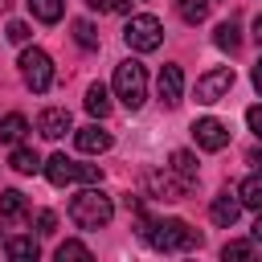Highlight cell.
I'll return each mask as SVG.
<instances>
[{
	"instance_id": "6da1fadb",
	"label": "cell",
	"mask_w": 262,
	"mask_h": 262,
	"mask_svg": "<svg viewBox=\"0 0 262 262\" xmlns=\"http://www.w3.org/2000/svg\"><path fill=\"white\" fill-rule=\"evenodd\" d=\"M139 233H143V242H151V246L164 250V254L201 246V233H196L188 221H180V217H168V221H147V217H139Z\"/></svg>"
},
{
	"instance_id": "7a4b0ae2",
	"label": "cell",
	"mask_w": 262,
	"mask_h": 262,
	"mask_svg": "<svg viewBox=\"0 0 262 262\" xmlns=\"http://www.w3.org/2000/svg\"><path fill=\"white\" fill-rule=\"evenodd\" d=\"M111 217H115V205H111V196L98 192V188H82V192L70 201V221L82 225V229H102V225H111Z\"/></svg>"
},
{
	"instance_id": "3957f363",
	"label": "cell",
	"mask_w": 262,
	"mask_h": 262,
	"mask_svg": "<svg viewBox=\"0 0 262 262\" xmlns=\"http://www.w3.org/2000/svg\"><path fill=\"white\" fill-rule=\"evenodd\" d=\"M115 98L127 111H139L143 106V98H147V70L135 57H127V61L115 66Z\"/></svg>"
},
{
	"instance_id": "277c9868",
	"label": "cell",
	"mask_w": 262,
	"mask_h": 262,
	"mask_svg": "<svg viewBox=\"0 0 262 262\" xmlns=\"http://www.w3.org/2000/svg\"><path fill=\"white\" fill-rule=\"evenodd\" d=\"M123 41H127L135 53H151V49H160V41H164V25H160L156 16H147V12H139V16L127 20Z\"/></svg>"
},
{
	"instance_id": "5b68a950",
	"label": "cell",
	"mask_w": 262,
	"mask_h": 262,
	"mask_svg": "<svg viewBox=\"0 0 262 262\" xmlns=\"http://www.w3.org/2000/svg\"><path fill=\"white\" fill-rule=\"evenodd\" d=\"M20 74H25V86H29L33 94H45V90L53 86V57L33 45V49L20 53Z\"/></svg>"
},
{
	"instance_id": "8992f818",
	"label": "cell",
	"mask_w": 262,
	"mask_h": 262,
	"mask_svg": "<svg viewBox=\"0 0 262 262\" xmlns=\"http://www.w3.org/2000/svg\"><path fill=\"white\" fill-rule=\"evenodd\" d=\"M233 90V70L229 66H217V70H209V74H201L196 78V102H221L225 94Z\"/></svg>"
},
{
	"instance_id": "52a82bcc",
	"label": "cell",
	"mask_w": 262,
	"mask_h": 262,
	"mask_svg": "<svg viewBox=\"0 0 262 262\" xmlns=\"http://www.w3.org/2000/svg\"><path fill=\"white\" fill-rule=\"evenodd\" d=\"M143 184H147V192H151V196H164V201H180V196H188V188H192V184H188V180H180L172 168H168V172H147V176H143Z\"/></svg>"
},
{
	"instance_id": "ba28073f",
	"label": "cell",
	"mask_w": 262,
	"mask_h": 262,
	"mask_svg": "<svg viewBox=\"0 0 262 262\" xmlns=\"http://www.w3.org/2000/svg\"><path fill=\"white\" fill-rule=\"evenodd\" d=\"M192 139H196V147H205V151H221V147L229 143V127H225L221 119H196V123H192Z\"/></svg>"
},
{
	"instance_id": "9c48e42d",
	"label": "cell",
	"mask_w": 262,
	"mask_h": 262,
	"mask_svg": "<svg viewBox=\"0 0 262 262\" xmlns=\"http://www.w3.org/2000/svg\"><path fill=\"white\" fill-rule=\"evenodd\" d=\"M156 86H160V102L164 106H180V98H184V74H180V66H164Z\"/></svg>"
},
{
	"instance_id": "30bf717a",
	"label": "cell",
	"mask_w": 262,
	"mask_h": 262,
	"mask_svg": "<svg viewBox=\"0 0 262 262\" xmlns=\"http://www.w3.org/2000/svg\"><path fill=\"white\" fill-rule=\"evenodd\" d=\"M74 143H78V151H86V156H102V151L111 147V131H102L98 123H90V127H78V131H74Z\"/></svg>"
},
{
	"instance_id": "8fae6325",
	"label": "cell",
	"mask_w": 262,
	"mask_h": 262,
	"mask_svg": "<svg viewBox=\"0 0 262 262\" xmlns=\"http://www.w3.org/2000/svg\"><path fill=\"white\" fill-rule=\"evenodd\" d=\"M37 131H41L45 139H61V135L70 131V111H66V106L41 111V115H37Z\"/></svg>"
},
{
	"instance_id": "7c38bea8",
	"label": "cell",
	"mask_w": 262,
	"mask_h": 262,
	"mask_svg": "<svg viewBox=\"0 0 262 262\" xmlns=\"http://www.w3.org/2000/svg\"><path fill=\"white\" fill-rule=\"evenodd\" d=\"M41 168H45L49 184H57V188H61V184H74V180H78V164H74L70 156H61V151H53V156H49V160H45Z\"/></svg>"
},
{
	"instance_id": "4fadbf2b",
	"label": "cell",
	"mask_w": 262,
	"mask_h": 262,
	"mask_svg": "<svg viewBox=\"0 0 262 262\" xmlns=\"http://www.w3.org/2000/svg\"><path fill=\"white\" fill-rule=\"evenodd\" d=\"M237 213H242V201L229 196V192H217L213 205H209V217H213V225H221V229H229V225L237 221Z\"/></svg>"
},
{
	"instance_id": "5bb4252c",
	"label": "cell",
	"mask_w": 262,
	"mask_h": 262,
	"mask_svg": "<svg viewBox=\"0 0 262 262\" xmlns=\"http://www.w3.org/2000/svg\"><path fill=\"white\" fill-rule=\"evenodd\" d=\"M29 213V201H25V192H16V188H4L0 192V217L4 221H20Z\"/></svg>"
},
{
	"instance_id": "9a60e30c",
	"label": "cell",
	"mask_w": 262,
	"mask_h": 262,
	"mask_svg": "<svg viewBox=\"0 0 262 262\" xmlns=\"http://www.w3.org/2000/svg\"><path fill=\"white\" fill-rule=\"evenodd\" d=\"M25 131H29V119H25V115L12 111V115L0 119V143H12V147H16V143L25 139Z\"/></svg>"
},
{
	"instance_id": "2e32d148",
	"label": "cell",
	"mask_w": 262,
	"mask_h": 262,
	"mask_svg": "<svg viewBox=\"0 0 262 262\" xmlns=\"http://www.w3.org/2000/svg\"><path fill=\"white\" fill-rule=\"evenodd\" d=\"M86 111H90L94 119H106V115H111V90H106L102 82H94V86L86 90Z\"/></svg>"
},
{
	"instance_id": "e0dca14e",
	"label": "cell",
	"mask_w": 262,
	"mask_h": 262,
	"mask_svg": "<svg viewBox=\"0 0 262 262\" xmlns=\"http://www.w3.org/2000/svg\"><path fill=\"white\" fill-rule=\"evenodd\" d=\"M237 201L246 209H262V172H254V176H246L237 184Z\"/></svg>"
},
{
	"instance_id": "ac0fdd59",
	"label": "cell",
	"mask_w": 262,
	"mask_h": 262,
	"mask_svg": "<svg viewBox=\"0 0 262 262\" xmlns=\"http://www.w3.org/2000/svg\"><path fill=\"white\" fill-rule=\"evenodd\" d=\"M25 4H29V12H33L37 20H45V25H57L61 12H66V0H25Z\"/></svg>"
},
{
	"instance_id": "d6986e66",
	"label": "cell",
	"mask_w": 262,
	"mask_h": 262,
	"mask_svg": "<svg viewBox=\"0 0 262 262\" xmlns=\"http://www.w3.org/2000/svg\"><path fill=\"white\" fill-rule=\"evenodd\" d=\"M8 168L20 172V176H33V172H41V156H37L33 147H16L12 160H8Z\"/></svg>"
},
{
	"instance_id": "ffe728a7",
	"label": "cell",
	"mask_w": 262,
	"mask_h": 262,
	"mask_svg": "<svg viewBox=\"0 0 262 262\" xmlns=\"http://www.w3.org/2000/svg\"><path fill=\"white\" fill-rule=\"evenodd\" d=\"M168 168H172L180 180L196 184V156H192V151H184V147H180V151H172V164H168Z\"/></svg>"
},
{
	"instance_id": "44dd1931",
	"label": "cell",
	"mask_w": 262,
	"mask_h": 262,
	"mask_svg": "<svg viewBox=\"0 0 262 262\" xmlns=\"http://www.w3.org/2000/svg\"><path fill=\"white\" fill-rule=\"evenodd\" d=\"M4 254H8V258H20V262H29V258L37 262L41 246H37L33 237H8V242H4Z\"/></svg>"
},
{
	"instance_id": "7402d4cb",
	"label": "cell",
	"mask_w": 262,
	"mask_h": 262,
	"mask_svg": "<svg viewBox=\"0 0 262 262\" xmlns=\"http://www.w3.org/2000/svg\"><path fill=\"white\" fill-rule=\"evenodd\" d=\"M176 12L184 25H201L209 16V0H176Z\"/></svg>"
},
{
	"instance_id": "603a6c76",
	"label": "cell",
	"mask_w": 262,
	"mask_h": 262,
	"mask_svg": "<svg viewBox=\"0 0 262 262\" xmlns=\"http://www.w3.org/2000/svg\"><path fill=\"white\" fill-rule=\"evenodd\" d=\"M213 41H217V49H225V53H237V49H242V37H237V25H233V20L217 25Z\"/></svg>"
},
{
	"instance_id": "cb8c5ba5",
	"label": "cell",
	"mask_w": 262,
	"mask_h": 262,
	"mask_svg": "<svg viewBox=\"0 0 262 262\" xmlns=\"http://www.w3.org/2000/svg\"><path fill=\"white\" fill-rule=\"evenodd\" d=\"M74 41H78L82 49H98V33H94V25H90V20H74Z\"/></svg>"
},
{
	"instance_id": "d4e9b609",
	"label": "cell",
	"mask_w": 262,
	"mask_h": 262,
	"mask_svg": "<svg viewBox=\"0 0 262 262\" xmlns=\"http://www.w3.org/2000/svg\"><path fill=\"white\" fill-rule=\"evenodd\" d=\"M70 258H78V262H90V250H86L82 242H61V246H57V262H70Z\"/></svg>"
},
{
	"instance_id": "484cf974",
	"label": "cell",
	"mask_w": 262,
	"mask_h": 262,
	"mask_svg": "<svg viewBox=\"0 0 262 262\" xmlns=\"http://www.w3.org/2000/svg\"><path fill=\"white\" fill-rule=\"evenodd\" d=\"M254 254V242H225L221 258H250Z\"/></svg>"
},
{
	"instance_id": "4316f807",
	"label": "cell",
	"mask_w": 262,
	"mask_h": 262,
	"mask_svg": "<svg viewBox=\"0 0 262 262\" xmlns=\"http://www.w3.org/2000/svg\"><path fill=\"white\" fill-rule=\"evenodd\" d=\"M86 4H90L94 12H127V8H131L127 0H86Z\"/></svg>"
},
{
	"instance_id": "83f0119b",
	"label": "cell",
	"mask_w": 262,
	"mask_h": 262,
	"mask_svg": "<svg viewBox=\"0 0 262 262\" xmlns=\"http://www.w3.org/2000/svg\"><path fill=\"white\" fill-rule=\"evenodd\" d=\"M78 180H82V184H98V180H102V168H98V164H78Z\"/></svg>"
},
{
	"instance_id": "f1b7e54d",
	"label": "cell",
	"mask_w": 262,
	"mask_h": 262,
	"mask_svg": "<svg viewBox=\"0 0 262 262\" xmlns=\"http://www.w3.org/2000/svg\"><path fill=\"white\" fill-rule=\"evenodd\" d=\"M8 41L25 45V41H29V25H25V20H12V25H8Z\"/></svg>"
},
{
	"instance_id": "f546056e",
	"label": "cell",
	"mask_w": 262,
	"mask_h": 262,
	"mask_svg": "<svg viewBox=\"0 0 262 262\" xmlns=\"http://www.w3.org/2000/svg\"><path fill=\"white\" fill-rule=\"evenodd\" d=\"M246 123H250V131H254V135H258V139H262V102H258V106H250V111H246Z\"/></svg>"
},
{
	"instance_id": "4dcf8cb0",
	"label": "cell",
	"mask_w": 262,
	"mask_h": 262,
	"mask_svg": "<svg viewBox=\"0 0 262 262\" xmlns=\"http://www.w3.org/2000/svg\"><path fill=\"white\" fill-rule=\"evenodd\" d=\"M53 225H57V217H53L49 209H41V213H37V233H53Z\"/></svg>"
},
{
	"instance_id": "1f68e13d",
	"label": "cell",
	"mask_w": 262,
	"mask_h": 262,
	"mask_svg": "<svg viewBox=\"0 0 262 262\" xmlns=\"http://www.w3.org/2000/svg\"><path fill=\"white\" fill-rule=\"evenodd\" d=\"M246 160H250V164L262 172V147H250V156H246Z\"/></svg>"
},
{
	"instance_id": "d6a6232c",
	"label": "cell",
	"mask_w": 262,
	"mask_h": 262,
	"mask_svg": "<svg viewBox=\"0 0 262 262\" xmlns=\"http://www.w3.org/2000/svg\"><path fill=\"white\" fill-rule=\"evenodd\" d=\"M250 78H254V90L262 94V57H258V66H254V74H250Z\"/></svg>"
},
{
	"instance_id": "836d02e7",
	"label": "cell",
	"mask_w": 262,
	"mask_h": 262,
	"mask_svg": "<svg viewBox=\"0 0 262 262\" xmlns=\"http://www.w3.org/2000/svg\"><path fill=\"white\" fill-rule=\"evenodd\" d=\"M254 242L262 246V209H258V221H254Z\"/></svg>"
},
{
	"instance_id": "e575fe53",
	"label": "cell",
	"mask_w": 262,
	"mask_h": 262,
	"mask_svg": "<svg viewBox=\"0 0 262 262\" xmlns=\"http://www.w3.org/2000/svg\"><path fill=\"white\" fill-rule=\"evenodd\" d=\"M254 41L262 45V16H254Z\"/></svg>"
}]
</instances>
